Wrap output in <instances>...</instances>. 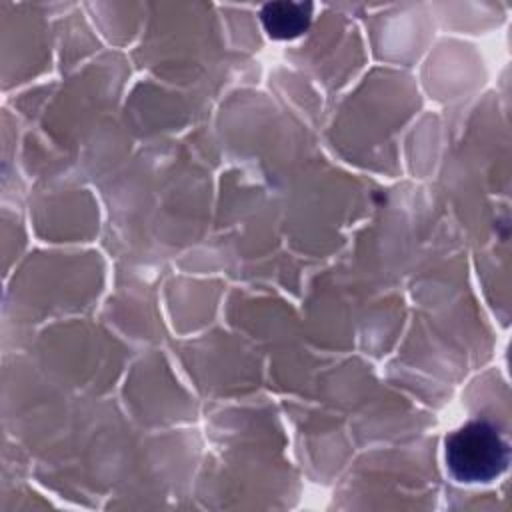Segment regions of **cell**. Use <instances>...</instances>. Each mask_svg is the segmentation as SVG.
Wrapping results in <instances>:
<instances>
[{
    "label": "cell",
    "mask_w": 512,
    "mask_h": 512,
    "mask_svg": "<svg viewBox=\"0 0 512 512\" xmlns=\"http://www.w3.org/2000/svg\"><path fill=\"white\" fill-rule=\"evenodd\" d=\"M510 450L494 424L472 420L446 438V466L458 482H488L508 468Z\"/></svg>",
    "instance_id": "6da1fadb"
},
{
    "label": "cell",
    "mask_w": 512,
    "mask_h": 512,
    "mask_svg": "<svg viewBox=\"0 0 512 512\" xmlns=\"http://www.w3.org/2000/svg\"><path fill=\"white\" fill-rule=\"evenodd\" d=\"M260 20L268 36L276 40H290L306 32L312 20L310 2H268L260 10Z\"/></svg>",
    "instance_id": "7a4b0ae2"
}]
</instances>
